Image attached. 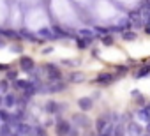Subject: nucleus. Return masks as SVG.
I'll return each mask as SVG.
<instances>
[{
    "label": "nucleus",
    "mask_w": 150,
    "mask_h": 136,
    "mask_svg": "<svg viewBox=\"0 0 150 136\" xmlns=\"http://www.w3.org/2000/svg\"><path fill=\"white\" fill-rule=\"evenodd\" d=\"M69 131H71V127H69L67 122H60V124L57 125V132H58V136H65Z\"/></svg>",
    "instance_id": "nucleus-1"
},
{
    "label": "nucleus",
    "mask_w": 150,
    "mask_h": 136,
    "mask_svg": "<svg viewBox=\"0 0 150 136\" xmlns=\"http://www.w3.org/2000/svg\"><path fill=\"white\" fill-rule=\"evenodd\" d=\"M90 106H92V101L90 99H87V97L85 99H80V108L81 110H88Z\"/></svg>",
    "instance_id": "nucleus-2"
},
{
    "label": "nucleus",
    "mask_w": 150,
    "mask_h": 136,
    "mask_svg": "<svg viewBox=\"0 0 150 136\" xmlns=\"http://www.w3.org/2000/svg\"><path fill=\"white\" fill-rule=\"evenodd\" d=\"M97 81H99V83H110V81H111V76H110V74H101V76L97 78Z\"/></svg>",
    "instance_id": "nucleus-3"
},
{
    "label": "nucleus",
    "mask_w": 150,
    "mask_h": 136,
    "mask_svg": "<svg viewBox=\"0 0 150 136\" xmlns=\"http://www.w3.org/2000/svg\"><path fill=\"white\" fill-rule=\"evenodd\" d=\"M148 73H150V67H141L139 73H138L136 76H138V78H141V76H148Z\"/></svg>",
    "instance_id": "nucleus-4"
},
{
    "label": "nucleus",
    "mask_w": 150,
    "mask_h": 136,
    "mask_svg": "<svg viewBox=\"0 0 150 136\" xmlns=\"http://www.w3.org/2000/svg\"><path fill=\"white\" fill-rule=\"evenodd\" d=\"M21 65L25 67V69H32V65H34V64H32L30 58H23V60H21Z\"/></svg>",
    "instance_id": "nucleus-5"
},
{
    "label": "nucleus",
    "mask_w": 150,
    "mask_h": 136,
    "mask_svg": "<svg viewBox=\"0 0 150 136\" xmlns=\"http://www.w3.org/2000/svg\"><path fill=\"white\" fill-rule=\"evenodd\" d=\"M129 27H131V20H129V18H125V20H122V21H120V27H118V28L122 30V28H129Z\"/></svg>",
    "instance_id": "nucleus-6"
},
{
    "label": "nucleus",
    "mask_w": 150,
    "mask_h": 136,
    "mask_svg": "<svg viewBox=\"0 0 150 136\" xmlns=\"http://www.w3.org/2000/svg\"><path fill=\"white\" fill-rule=\"evenodd\" d=\"M78 46L80 48H88L90 46V39H80L78 41Z\"/></svg>",
    "instance_id": "nucleus-7"
},
{
    "label": "nucleus",
    "mask_w": 150,
    "mask_h": 136,
    "mask_svg": "<svg viewBox=\"0 0 150 136\" xmlns=\"http://www.w3.org/2000/svg\"><path fill=\"white\" fill-rule=\"evenodd\" d=\"M124 39L125 41H132V39H136V34L134 32H124Z\"/></svg>",
    "instance_id": "nucleus-8"
},
{
    "label": "nucleus",
    "mask_w": 150,
    "mask_h": 136,
    "mask_svg": "<svg viewBox=\"0 0 150 136\" xmlns=\"http://www.w3.org/2000/svg\"><path fill=\"white\" fill-rule=\"evenodd\" d=\"M103 42H104L106 46H111V44H113V39H111L110 35H104V37H103Z\"/></svg>",
    "instance_id": "nucleus-9"
},
{
    "label": "nucleus",
    "mask_w": 150,
    "mask_h": 136,
    "mask_svg": "<svg viewBox=\"0 0 150 136\" xmlns=\"http://www.w3.org/2000/svg\"><path fill=\"white\" fill-rule=\"evenodd\" d=\"M96 32H97V34H103V35L108 34V30H106V28H101V27H96Z\"/></svg>",
    "instance_id": "nucleus-10"
},
{
    "label": "nucleus",
    "mask_w": 150,
    "mask_h": 136,
    "mask_svg": "<svg viewBox=\"0 0 150 136\" xmlns=\"http://www.w3.org/2000/svg\"><path fill=\"white\" fill-rule=\"evenodd\" d=\"M81 80H83L81 74H74V76H72V81H81Z\"/></svg>",
    "instance_id": "nucleus-11"
},
{
    "label": "nucleus",
    "mask_w": 150,
    "mask_h": 136,
    "mask_svg": "<svg viewBox=\"0 0 150 136\" xmlns=\"http://www.w3.org/2000/svg\"><path fill=\"white\" fill-rule=\"evenodd\" d=\"M81 35H87V39H88V37L92 35V32H90V30H81Z\"/></svg>",
    "instance_id": "nucleus-12"
},
{
    "label": "nucleus",
    "mask_w": 150,
    "mask_h": 136,
    "mask_svg": "<svg viewBox=\"0 0 150 136\" xmlns=\"http://www.w3.org/2000/svg\"><path fill=\"white\" fill-rule=\"evenodd\" d=\"M145 32H146V34H150V25H148V27L145 28Z\"/></svg>",
    "instance_id": "nucleus-13"
}]
</instances>
